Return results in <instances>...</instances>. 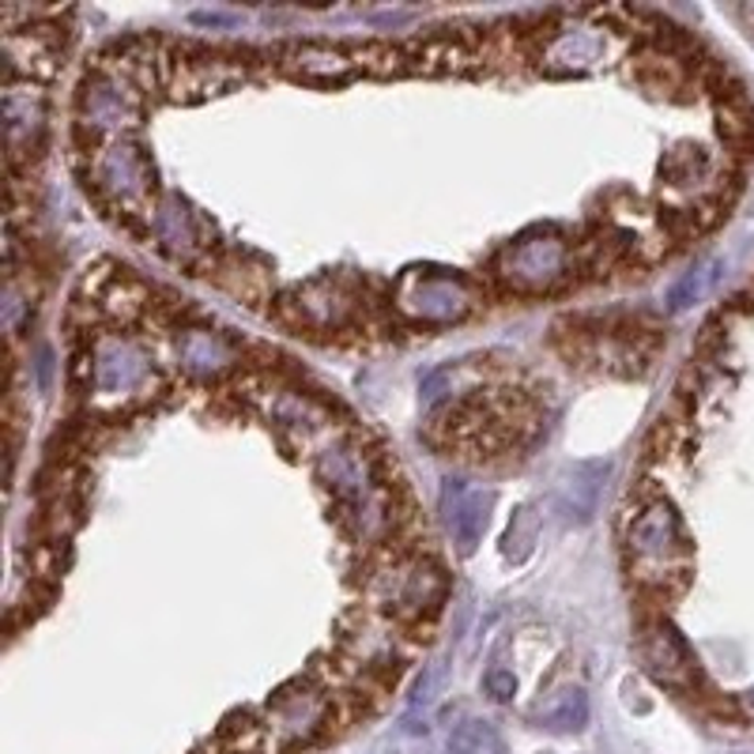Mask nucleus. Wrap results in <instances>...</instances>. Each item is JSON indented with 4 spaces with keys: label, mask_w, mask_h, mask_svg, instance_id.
Returning <instances> with one entry per match:
<instances>
[{
    "label": "nucleus",
    "mask_w": 754,
    "mask_h": 754,
    "mask_svg": "<svg viewBox=\"0 0 754 754\" xmlns=\"http://www.w3.org/2000/svg\"><path fill=\"white\" fill-rule=\"evenodd\" d=\"M638 657H641V668L657 679V683L694 694V686H698V660L686 649V641L664 623V615L641 618Z\"/></svg>",
    "instance_id": "nucleus-1"
},
{
    "label": "nucleus",
    "mask_w": 754,
    "mask_h": 754,
    "mask_svg": "<svg viewBox=\"0 0 754 754\" xmlns=\"http://www.w3.org/2000/svg\"><path fill=\"white\" fill-rule=\"evenodd\" d=\"M283 72H291L302 83L340 87V83L355 80V75L363 72V61H355V57L340 54V49H329V46H302L283 57Z\"/></svg>",
    "instance_id": "nucleus-2"
},
{
    "label": "nucleus",
    "mask_w": 754,
    "mask_h": 754,
    "mask_svg": "<svg viewBox=\"0 0 754 754\" xmlns=\"http://www.w3.org/2000/svg\"><path fill=\"white\" fill-rule=\"evenodd\" d=\"M631 547L634 555L641 558H652V563H668V555L672 551H686L683 547V532H679V521L672 514V506L668 502H657V506H649L645 514L634 517L631 525Z\"/></svg>",
    "instance_id": "nucleus-3"
},
{
    "label": "nucleus",
    "mask_w": 754,
    "mask_h": 754,
    "mask_svg": "<svg viewBox=\"0 0 754 754\" xmlns=\"http://www.w3.org/2000/svg\"><path fill=\"white\" fill-rule=\"evenodd\" d=\"M241 80V69L226 64L223 57H204V61H178L174 64V95L178 98H204V95H220L231 83Z\"/></svg>",
    "instance_id": "nucleus-4"
},
{
    "label": "nucleus",
    "mask_w": 754,
    "mask_h": 754,
    "mask_svg": "<svg viewBox=\"0 0 754 754\" xmlns=\"http://www.w3.org/2000/svg\"><path fill=\"white\" fill-rule=\"evenodd\" d=\"M717 117H720V137L735 155H751L754 151V103L743 95L735 83H720L717 91Z\"/></svg>",
    "instance_id": "nucleus-5"
},
{
    "label": "nucleus",
    "mask_w": 754,
    "mask_h": 754,
    "mask_svg": "<svg viewBox=\"0 0 754 754\" xmlns=\"http://www.w3.org/2000/svg\"><path fill=\"white\" fill-rule=\"evenodd\" d=\"M449 751L452 754H506V743H502L498 728L491 720H464L449 732Z\"/></svg>",
    "instance_id": "nucleus-6"
},
{
    "label": "nucleus",
    "mask_w": 754,
    "mask_h": 754,
    "mask_svg": "<svg viewBox=\"0 0 754 754\" xmlns=\"http://www.w3.org/2000/svg\"><path fill=\"white\" fill-rule=\"evenodd\" d=\"M483 521H487V514H483L480 494H468V491L457 487V502H452L449 525H452V532H457V540H460V547H464V551H472V543H475V535H480Z\"/></svg>",
    "instance_id": "nucleus-7"
},
{
    "label": "nucleus",
    "mask_w": 754,
    "mask_h": 754,
    "mask_svg": "<svg viewBox=\"0 0 754 754\" xmlns=\"http://www.w3.org/2000/svg\"><path fill=\"white\" fill-rule=\"evenodd\" d=\"M585 720H589V702L581 691H566L555 706L543 714V724L555 728V732H581Z\"/></svg>",
    "instance_id": "nucleus-8"
},
{
    "label": "nucleus",
    "mask_w": 754,
    "mask_h": 754,
    "mask_svg": "<svg viewBox=\"0 0 754 754\" xmlns=\"http://www.w3.org/2000/svg\"><path fill=\"white\" fill-rule=\"evenodd\" d=\"M487 691H491L494 702H509V698L517 694V679H514V672H491V675H487Z\"/></svg>",
    "instance_id": "nucleus-9"
}]
</instances>
